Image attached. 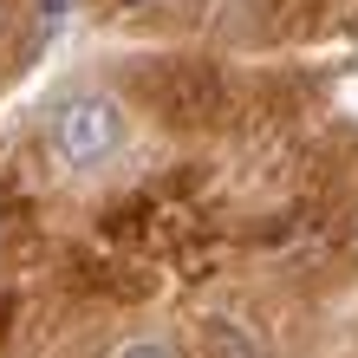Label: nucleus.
<instances>
[{
	"label": "nucleus",
	"instance_id": "nucleus-1",
	"mask_svg": "<svg viewBox=\"0 0 358 358\" xmlns=\"http://www.w3.org/2000/svg\"><path fill=\"white\" fill-rule=\"evenodd\" d=\"M124 137H131V124L111 92H66L46 117V143L66 170H104L124 150Z\"/></svg>",
	"mask_w": 358,
	"mask_h": 358
},
{
	"label": "nucleus",
	"instance_id": "nucleus-2",
	"mask_svg": "<svg viewBox=\"0 0 358 358\" xmlns=\"http://www.w3.org/2000/svg\"><path fill=\"white\" fill-rule=\"evenodd\" d=\"M111 358H182V352H176L170 339H124Z\"/></svg>",
	"mask_w": 358,
	"mask_h": 358
},
{
	"label": "nucleus",
	"instance_id": "nucleus-3",
	"mask_svg": "<svg viewBox=\"0 0 358 358\" xmlns=\"http://www.w3.org/2000/svg\"><path fill=\"white\" fill-rule=\"evenodd\" d=\"M137 7H176V0H137Z\"/></svg>",
	"mask_w": 358,
	"mask_h": 358
}]
</instances>
